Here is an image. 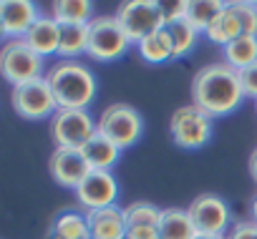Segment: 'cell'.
I'll use <instances>...</instances> for the list:
<instances>
[{"label": "cell", "instance_id": "4fadbf2b", "mask_svg": "<svg viewBox=\"0 0 257 239\" xmlns=\"http://www.w3.org/2000/svg\"><path fill=\"white\" fill-rule=\"evenodd\" d=\"M48 171L53 176V181L63 189H73L93 171L91 164L86 161L83 151L81 149H61L56 146V151L51 154L48 159Z\"/></svg>", "mask_w": 257, "mask_h": 239}, {"label": "cell", "instance_id": "6da1fadb", "mask_svg": "<svg viewBox=\"0 0 257 239\" xmlns=\"http://www.w3.org/2000/svg\"><path fill=\"white\" fill-rule=\"evenodd\" d=\"M244 98L239 71L229 68L224 61L207 63L192 78V103L212 118L234 113Z\"/></svg>", "mask_w": 257, "mask_h": 239}, {"label": "cell", "instance_id": "ba28073f", "mask_svg": "<svg viewBox=\"0 0 257 239\" xmlns=\"http://www.w3.org/2000/svg\"><path fill=\"white\" fill-rule=\"evenodd\" d=\"M98 131V121L88 108H58L51 118V134L61 149H83Z\"/></svg>", "mask_w": 257, "mask_h": 239}, {"label": "cell", "instance_id": "8fae6325", "mask_svg": "<svg viewBox=\"0 0 257 239\" xmlns=\"http://www.w3.org/2000/svg\"><path fill=\"white\" fill-rule=\"evenodd\" d=\"M11 103H13L16 113H18L21 118H28V121L53 118V113L58 111L56 96H53V91H51L46 76L38 78V81L16 86L13 93H11Z\"/></svg>", "mask_w": 257, "mask_h": 239}, {"label": "cell", "instance_id": "e0dca14e", "mask_svg": "<svg viewBox=\"0 0 257 239\" xmlns=\"http://www.w3.org/2000/svg\"><path fill=\"white\" fill-rule=\"evenodd\" d=\"M81 151H83L86 161L91 164V169H98V171H111L121 159V149L98 131L88 139V144Z\"/></svg>", "mask_w": 257, "mask_h": 239}, {"label": "cell", "instance_id": "7402d4cb", "mask_svg": "<svg viewBox=\"0 0 257 239\" xmlns=\"http://www.w3.org/2000/svg\"><path fill=\"white\" fill-rule=\"evenodd\" d=\"M159 234L162 239H194L197 229L187 214V209H164L162 211V224H159Z\"/></svg>", "mask_w": 257, "mask_h": 239}, {"label": "cell", "instance_id": "d6a6232c", "mask_svg": "<svg viewBox=\"0 0 257 239\" xmlns=\"http://www.w3.org/2000/svg\"><path fill=\"white\" fill-rule=\"evenodd\" d=\"M8 41V36H6V28H3V21H0V46H3Z\"/></svg>", "mask_w": 257, "mask_h": 239}, {"label": "cell", "instance_id": "f546056e", "mask_svg": "<svg viewBox=\"0 0 257 239\" xmlns=\"http://www.w3.org/2000/svg\"><path fill=\"white\" fill-rule=\"evenodd\" d=\"M126 239H162L159 229H128Z\"/></svg>", "mask_w": 257, "mask_h": 239}, {"label": "cell", "instance_id": "44dd1931", "mask_svg": "<svg viewBox=\"0 0 257 239\" xmlns=\"http://www.w3.org/2000/svg\"><path fill=\"white\" fill-rule=\"evenodd\" d=\"M222 61L234 71L249 68L257 61V36H242V38H234L232 43H227L222 48Z\"/></svg>", "mask_w": 257, "mask_h": 239}, {"label": "cell", "instance_id": "1f68e13d", "mask_svg": "<svg viewBox=\"0 0 257 239\" xmlns=\"http://www.w3.org/2000/svg\"><path fill=\"white\" fill-rule=\"evenodd\" d=\"M249 214H252L249 219L257 224V194H254V199H252V204H249Z\"/></svg>", "mask_w": 257, "mask_h": 239}, {"label": "cell", "instance_id": "603a6c76", "mask_svg": "<svg viewBox=\"0 0 257 239\" xmlns=\"http://www.w3.org/2000/svg\"><path fill=\"white\" fill-rule=\"evenodd\" d=\"M83 53H88V26H61V61H76Z\"/></svg>", "mask_w": 257, "mask_h": 239}, {"label": "cell", "instance_id": "d6986e66", "mask_svg": "<svg viewBox=\"0 0 257 239\" xmlns=\"http://www.w3.org/2000/svg\"><path fill=\"white\" fill-rule=\"evenodd\" d=\"M137 48H139L142 61H147L152 66H162V63L174 61V46H172V36L167 28L147 36L142 43H137Z\"/></svg>", "mask_w": 257, "mask_h": 239}, {"label": "cell", "instance_id": "9c48e42d", "mask_svg": "<svg viewBox=\"0 0 257 239\" xmlns=\"http://www.w3.org/2000/svg\"><path fill=\"white\" fill-rule=\"evenodd\" d=\"M132 41L126 38L123 28L118 26L116 16H96L88 23V56L98 63L118 61Z\"/></svg>", "mask_w": 257, "mask_h": 239}, {"label": "cell", "instance_id": "7a4b0ae2", "mask_svg": "<svg viewBox=\"0 0 257 239\" xmlns=\"http://www.w3.org/2000/svg\"><path fill=\"white\" fill-rule=\"evenodd\" d=\"M46 81L56 96L58 108H88L96 98L98 81L81 61H58L46 71Z\"/></svg>", "mask_w": 257, "mask_h": 239}, {"label": "cell", "instance_id": "ffe728a7", "mask_svg": "<svg viewBox=\"0 0 257 239\" xmlns=\"http://www.w3.org/2000/svg\"><path fill=\"white\" fill-rule=\"evenodd\" d=\"M227 3L222 0H187V13L184 21L197 31V33H207L212 28V23L222 16Z\"/></svg>", "mask_w": 257, "mask_h": 239}, {"label": "cell", "instance_id": "5b68a950", "mask_svg": "<svg viewBox=\"0 0 257 239\" xmlns=\"http://www.w3.org/2000/svg\"><path fill=\"white\" fill-rule=\"evenodd\" d=\"M169 134L179 149H187V151L202 149L204 144H209L214 134V118L207 116L194 103L179 106L169 118Z\"/></svg>", "mask_w": 257, "mask_h": 239}, {"label": "cell", "instance_id": "5bb4252c", "mask_svg": "<svg viewBox=\"0 0 257 239\" xmlns=\"http://www.w3.org/2000/svg\"><path fill=\"white\" fill-rule=\"evenodd\" d=\"M41 18L33 0H0V21H3L8 41L26 38L31 26Z\"/></svg>", "mask_w": 257, "mask_h": 239}, {"label": "cell", "instance_id": "836d02e7", "mask_svg": "<svg viewBox=\"0 0 257 239\" xmlns=\"http://www.w3.org/2000/svg\"><path fill=\"white\" fill-rule=\"evenodd\" d=\"M194 239H224V236H204V234H197Z\"/></svg>", "mask_w": 257, "mask_h": 239}, {"label": "cell", "instance_id": "277c9868", "mask_svg": "<svg viewBox=\"0 0 257 239\" xmlns=\"http://www.w3.org/2000/svg\"><path fill=\"white\" fill-rule=\"evenodd\" d=\"M209 43L224 48L234 38L242 36H257V3L249 0H234L227 3L222 16L212 23V28L204 33Z\"/></svg>", "mask_w": 257, "mask_h": 239}, {"label": "cell", "instance_id": "8992f818", "mask_svg": "<svg viewBox=\"0 0 257 239\" xmlns=\"http://www.w3.org/2000/svg\"><path fill=\"white\" fill-rule=\"evenodd\" d=\"M98 134L111 139L121 151L132 149L134 144H139V139L144 134V118L134 106L111 103L98 116Z\"/></svg>", "mask_w": 257, "mask_h": 239}, {"label": "cell", "instance_id": "4dcf8cb0", "mask_svg": "<svg viewBox=\"0 0 257 239\" xmlns=\"http://www.w3.org/2000/svg\"><path fill=\"white\" fill-rule=\"evenodd\" d=\"M249 174H252V179L257 181V149H254L252 156H249Z\"/></svg>", "mask_w": 257, "mask_h": 239}, {"label": "cell", "instance_id": "cb8c5ba5", "mask_svg": "<svg viewBox=\"0 0 257 239\" xmlns=\"http://www.w3.org/2000/svg\"><path fill=\"white\" fill-rule=\"evenodd\" d=\"M51 236L58 239H91L86 211H63L53 219Z\"/></svg>", "mask_w": 257, "mask_h": 239}, {"label": "cell", "instance_id": "f1b7e54d", "mask_svg": "<svg viewBox=\"0 0 257 239\" xmlns=\"http://www.w3.org/2000/svg\"><path fill=\"white\" fill-rule=\"evenodd\" d=\"M239 81H242V91H244V96H249V98L257 101V61H254L249 68L239 71Z\"/></svg>", "mask_w": 257, "mask_h": 239}, {"label": "cell", "instance_id": "3957f363", "mask_svg": "<svg viewBox=\"0 0 257 239\" xmlns=\"http://www.w3.org/2000/svg\"><path fill=\"white\" fill-rule=\"evenodd\" d=\"M0 76L13 88L46 76V58H41L23 38H13L0 46Z\"/></svg>", "mask_w": 257, "mask_h": 239}, {"label": "cell", "instance_id": "7c38bea8", "mask_svg": "<svg viewBox=\"0 0 257 239\" xmlns=\"http://www.w3.org/2000/svg\"><path fill=\"white\" fill-rule=\"evenodd\" d=\"M76 199L86 211L96 209H108L116 206L118 199V181L111 171H98L93 169L78 186H76Z\"/></svg>", "mask_w": 257, "mask_h": 239}, {"label": "cell", "instance_id": "2e32d148", "mask_svg": "<svg viewBox=\"0 0 257 239\" xmlns=\"http://www.w3.org/2000/svg\"><path fill=\"white\" fill-rule=\"evenodd\" d=\"M23 41H26V43L31 46V51H36L41 58H46V56H58L61 26H58L51 16H41V18L31 26V31L26 33Z\"/></svg>", "mask_w": 257, "mask_h": 239}, {"label": "cell", "instance_id": "30bf717a", "mask_svg": "<svg viewBox=\"0 0 257 239\" xmlns=\"http://www.w3.org/2000/svg\"><path fill=\"white\" fill-rule=\"evenodd\" d=\"M187 214L197 234L204 236H224L232 226V209L219 194H199L187 206Z\"/></svg>", "mask_w": 257, "mask_h": 239}, {"label": "cell", "instance_id": "d4e9b609", "mask_svg": "<svg viewBox=\"0 0 257 239\" xmlns=\"http://www.w3.org/2000/svg\"><path fill=\"white\" fill-rule=\"evenodd\" d=\"M162 211L164 209H159V206H154L149 201H132V204L123 209L126 226L128 229H159Z\"/></svg>", "mask_w": 257, "mask_h": 239}, {"label": "cell", "instance_id": "4316f807", "mask_svg": "<svg viewBox=\"0 0 257 239\" xmlns=\"http://www.w3.org/2000/svg\"><path fill=\"white\" fill-rule=\"evenodd\" d=\"M159 8H162V16H164V23H177L184 18L187 13V0H159Z\"/></svg>", "mask_w": 257, "mask_h": 239}, {"label": "cell", "instance_id": "484cf974", "mask_svg": "<svg viewBox=\"0 0 257 239\" xmlns=\"http://www.w3.org/2000/svg\"><path fill=\"white\" fill-rule=\"evenodd\" d=\"M169 36H172V46H174V58H184L189 56L194 48H197V41H199V33L182 18L177 23H169L167 26Z\"/></svg>", "mask_w": 257, "mask_h": 239}, {"label": "cell", "instance_id": "ac0fdd59", "mask_svg": "<svg viewBox=\"0 0 257 239\" xmlns=\"http://www.w3.org/2000/svg\"><path fill=\"white\" fill-rule=\"evenodd\" d=\"M51 18L58 26H88L96 13L91 0H56L51 6Z\"/></svg>", "mask_w": 257, "mask_h": 239}, {"label": "cell", "instance_id": "52a82bcc", "mask_svg": "<svg viewBox=\"0 0 257 239\" xmlns=\"http://www.w3.org/2000/svg\"><path fill=\"white\" fill-rule=\"evenodd\" d=\"M116 21L132 43H142L147 36L167 28L159 0H126L116 11Z\"/></svg>", "mask_w": 257, "mask_h": 239}, {"label": "cell", "instance_id": "83f0119b", "mask_svg": "<svg viewBox=\"0 0 257 239\" xmlns=\"http://www.w3.org/2000/svg\"><path fill=\"white\" fill-rule=\"evenodd\" d=\"M224 239H257V224L252 219H239L232 221L229 231L224 234Z\"/></svg>", "mask_w": 257, "mask_h": 239}, {"label": "cell", "instance_id": "9a60e30c", "mask_svg": "<svg viewBox=\"0 0 257 239\" xmlns=\"http://www.w3.org/2000/svg\"><path fill=\"white\" fill-rule=\"evenodd\" d=\"M86 219H88L91 239H126L128 234L126 216H123V209H118V204L108 209L86 211Z\"/></svg>", "mask_w": 257, "mask_h": 239}, {"label": "cell", "instance_id": "e575fe53", "mask_svg": "<svg viewBox=\"0 0 257 239\" xmlns=\"http://www.w3.org/2000/svg\"><path fill=\"white\" fill-rule=\"evenodd\" d=\"M254 106H257V101H254Z\"/></svg>", "mask_w": 257, "mask_h": 239}]
</instances>
